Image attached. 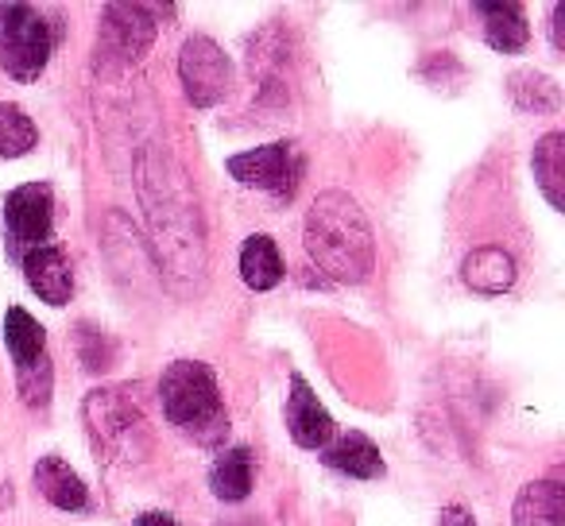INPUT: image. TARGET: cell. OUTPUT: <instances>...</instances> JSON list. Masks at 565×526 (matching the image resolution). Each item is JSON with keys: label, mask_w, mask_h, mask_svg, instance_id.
Returning a JSON list of instances; mask_svg holds the SVG:
<instances>
[{"label": "cell", "mask_w": 565, "mask_h": 526, "mask_svg": "<svg viewBox=\"0 0 565 526\" xmlns=\"http://www.w3.org/2000/svg\"><path fill=\"white\" fill-rule=\"evenodd\" d=\"M307 256L322 276L333 283H364L376 264V236L356 205L353 194L345 190H322L307 213L302 228Z\"/></svg>", "instance_id": "6da1fadb"}, {"label": "cell", "mask_w": 565, "mask_h": 526, "mask_svg": "<svg viewBox=\"0 0 565 526\" xmlns=\"http://www.w3.org/2000/svg\"><path fill=\"white\" fill-rule=\"evenodd\" d=\"M140 197L148 210L151 233L171 264V271H202V225H198V197L186 190L182 171L171 167V159L151 155L140 159Z\"/></svg>", "instance_id": "7a4b0ae2"}, {"label": "cell", "mask_w": 565, "mask_h": 526, "mask_svg": "<svg viewBox=\"0 0 565 526\" xmlns=\"http://www.w3.org/2000/svg\"><path fill=\"white\" fill-rule=\"evenodd\" d=\"M159 402L163 415L182 438L194 446L217 449L228 438V410L221 399L217 376L202 361H174L159 376Z\"/></svg>", "instance_id": "3957f363"}, {"label": "cell", "mask_w": 565, "mask_h": 526, "mask_svg": "<svg viewBox=\"0 0 565 526\" xmlns=\"http://www.w3.org/2000/svg\"><path fill=\"white\" fill-rule=\"evenodd\" d=\"M86 433L105 464H140L151 453V426L128 387L89 391L82 402Z\"/></svg>", "instance_id": "277c9868"}, {"label": "cell", "mask_w": 565, "mask_h": 526, "mask_svg": "<svg viewBox=\"0 0 565 526\" xmlns=\"http://www.w3.org/2000/svg\"><path fill=\"white\" fill-rule=\"evenodd\" d=\"M55 51V28L43 12L28 4H9L4 24H0V71L12 82H35L51 63Z\"/></svg>", "instance_id": "5b68a950"}, {"label": "cell", "mask_w": 565, "mask_h": 526, "mask_svg": "<svg viewBox=\"0 0 565 526\" xmlns=\"http://www.w3.org/2000/svg\"><path fill=\"white\" fill-rule=\"evenodd\" d=\"M156 43V17L148 4H109L97 28V66L109 74L136 66Z\"/></svg>", "instance_id": "8992f818"}, {"label": "cell", "mask_w": 565, "mask_h": 526, "mask_svg": "<svg viewBox=\"0 0 565 526\" xmlns=\"http://www.w3.org/2000/svg\"><path fill=\"white\" fill-rule=\"evenodd\" d=\"M179 78H182V94L194 109H213L228 97L233 89V63L228 55L221 51L217 40L210 35H190L182 43V55H179Z\"/></svg>", "instance_id": "52a82bcc"}, {"label": "cell", "mask_w": 565, "mask_h": 526, "mask_svg": "<svg viewBox=\"0 0 565 526\" xmlns=\"http://www.w3.org/2000/svg\"><path fill=\"white\" fill-rule=\"evenodd\" d=\"M55 225V194L47 182H24L4 197V240L17 259H24L32 248H43Z\"/></svg>", "instance_id": "ba28073f"}, {"label": "cell", "mask_w": 565, "mask_h": 526, "mask_svg": "<svg viewBox=\"0 0 565 526\" xmlns=\"http://www.w3.org/2000/svg\"><path fill=\"white\" fill-rule=\"evenodd\" d=\"M225 171L233 174L241 186L267 190V194H275V197H291L302 179V159L295 155V148L287 140H275V143H264V148L228 155Z\"/></svg>", "instance_id": "9c48e42d"}, {"label": "cell", "mask_w": 565, "mask_h": 526, "mask_svg": "<svg viewBox=\"0 0 565 526\" xmlns=\"http://www.w3.org/2000/svg\"><path fill=\"white\" fill-rule=\"evenodd\" d=\"M287 430H291L295 446H302V449H326L333 438L330 410L322 407L318 391L299 372L291 376V391H287Z\"/></svg>", "instance_id": "30bf717a"}, {"label": "cell", "mask_w": 565, "mask_h": 526, "mask_svg": "<svg viewBox=\"0 0 565 526\" xmlns=\"http://www.w3.org/2000/svg\"><path fill=\"white\" fill-rule=\"evenodd\" d=\"M24 279L35 294H40L47 307H66L74 294V271L71 259L58 244H43V248H32L24 259Z\"/></svg>", "instance_id": "8fae6325"}, {"label": "cell", "mask_w": 565, "mask_h": 526, "mask_svg": "<svg viewBox=\"0 0 565 526\" xmlns=\"http://www.w3.org/2000/svg\"><path fill=\"white\" fill-rule=\"evenodd\" d=\"M322 464L333 472H345V476H353V480L384 476V457H380L376 441L364 438V433H356V430H349V433H341L338 441H330V446L322 449Z\"/></svg>", "instance_id": "7c38bea8"}, {"label": "cell", "mask_w": 565, "mask_h": 526, "mask_svg": "<svg viewBox=\"0 0 565 526\" xmlns=\"http://www.w3.org/2000/svg\"><path fill=\"white\" fill-rule=\"evenodd\" d=\"M515 526H565V484L562 480H534L515 495L511 507Z\"/></svg>", "instance_id": "4fadbf2b"}, {"label": "cell", "mask_w": 565, "mask_h": 526, "mask_svg": "<svg viewBox=\"0 0 565 526\" xmlns=\"http://www.w3.org/2000/svg\"><path fill=\"white\" fill-rule=\"evenodd\" d=\"M477 17H484V40L500 55H519L526 47V40H531V28H526V17L515 0H503V4L480 0Z\"/></svg>", "instance_id": "5bb4252c"}, {"label": "cell", "mask_w": 565, "mask_h": 526, "mask_svg": "<svg viewBox=\"0 0 565 526\" xmlns=\"http://www.w3.org/2000/svg\"><path fill=\"white\" fill-rule=\"evenodd\" d=\"M35 487L47 503H55L58 511H86L89 507V487L63 457H43L35 464Z\"/></svg>", "instance_id": "9a60e30c"}, {"label": "cell", "mask_w": 565, "mask_h": 526, "mask_svg": "<svg viewBox=\"0 0 565 526\" xmlns=\"http://www.w3.org/2000/svg\"><path fill=\"white\" fill-rule=\"evenodd\" d=\"M461 279L477 294H503L515 283V259L503 248H492V244L488 248H472L461 264Z\"/></svg>", "instance_id": "2e32d148"}, {"label": "cell", "mask_w": 565, "mask_h": 526, "mask_svg": "<svg viewBox=\"0 0 565 526\" xmlns=\"http://www.w3.org/2000/svg\"><path fill=\"white\" fill-rule=\"evenodd\" d=\"M252 484H256V461H252L248 446H233L213 461L210 469V487L221 503H241L252 495Z\"/></svg>", "instance_id": "e0dca14e"}, {"label": "cell", "mask_w": 565, "mask_h": 526, "mask_svg": "<svg viewBox=\"0 0 565 526\" xmlns=\"http://www.w3.org/2000/svg\"><path fill=\"white\" fill-rule=\"evenodd\" d=\"M241 279L248 291H271V287L282 283L279 244L267 233H256L241 244Z\"/></svg>", "instance_id": "ac0fdd59"}, {"label": "cell", "mask_w": 565, "mask_h": 526, "mask_svg": "<svg viewBox=\"0 0 565 526\" xmlns=\"http://www.w3.org/2000/svg\"><path fill=\"white\" fill-rule=\"evenodd\" d=\"M534 182L554 210H565V132H546L534 143Z\"/></svg>", "instance_id": "d6986e66"}, {"label": "cell", "mask_w": 565, "mask_h": 526, "mask_svg": "<svg viewBox=\"0 0 565 526\" xmlns=\"http://www.w3.org/2000/svg\"><path fill=\"white\" fill-rule=\"evenodd\" d=\"M4 345H9L17 368H28L40 356H47V333H43V325L24 307H12L4 314Z\"/></svg>", "instance_id": "ffe728a7"}, {"label": "cell", "mask_w": 565, "mask_h": 526, "mask_svg": "<svg viewBox=\"0 0 565 526\" xmlns=\"http://www.w3.org/2000/svg\"><path fill=\"white\" fill-rule=\"evenodd\" d=\"M508 94L523 112H557L562 109V89H557V82L539 71H515L508 78Z\"/></svg>", "instance_id": "44dd1931"}, {"label": "cell", "mask_w": 565, "mask_h": 526, "mask_svg": "<svg viewBox=\"0 0 565 526\" xmlns=\"http://www.w3.org/2000/svg\"><path fill=\"white\" fill-rule=\"evenodd\" d=\"M40 143V128L20 105L0 101V159H20Z\"/></svg>", "instance_id": "7402d4cb"}, {"label": "cell", "mask_w": 565, "mask_h": 526, "mask_svg": "<svg viewBox=\"0 0 565 526\" xmlns=\"http://www.w3.org/2000/svg\"><path fill=\"white\" fill-rule=\"evenodd\" d=\"M17 387L28 407H47L51 387H55V368H51L47 356H40V361L28 364V368H17Z\"/></svg>", "instance_id": "603a6c76"}, {"label": "cell", "mask_w": 565, "mask_h": 526, "mask_svg": "<svg viewBox=\"0 0 565 526\" xmlns=\"http://www.w3.org/2000/svg\"><path fill=\"white\" fill-rule=\"evenodd\" d=\"M438 526H477V518H472V511L461 507V503H449V507L441 511Z\"/></svg>", "instance_id": "cb8c5ba5"}, {"label": "cell", "mask_w": 565, "mask_h": 526, "mask_svg": "<svg viewBox=\"0 0 565 526\" xmlns=\"http://www.w3.org/2000/svg\"><path fill=\"white\" fill-rule=\"evenodd\" d=\"M132 526H179V518L163 515V511H143V515L136 518Z\"/></svg>", "instance_id": "d4e9b609"}, {"label": "cell", "mask_w": 565, "mask_h": 526, "mask_svg": "<svg viewBox=\"0 0 565 526\" xmlns=\"http://www.w3.org/2000/svg\"><path fill=\"white\" fill-rule=\"evenodd\" d=\"M562 17H565V4H554V47L562 51L565 43H562Z\"/></svg>", "instance_id": "484cf974"}, {"label": "cell", "mask_w": 565, "mask_h": 526, "mask_svg": "<svg viewBox=\"0 0 565 526\" xmlns=\"http://www.w3.org/2000/svg\"><path fill=\"white\" fill-rule=\"evenodd\" d=\"M4 12H9V9H4V4H0V24H4Z\"/></svg>", "instance_id": "4316f807"}]
</instances>
